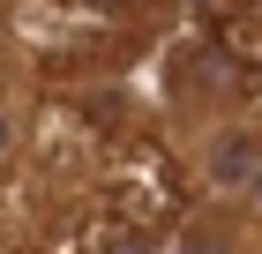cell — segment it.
<instances>
[{"instance_id":"6da1fadb","label":"cell","mask_w":262,"mask_h":254,"mask_svg":"<svg viewBox=\"0 0 262 254\" xmlns=\"http://www.w3.org/2000/svg\"><path fill=\"white\" fill-rule=\"evenodd\" d=\"M195 172H202V187L240 195L247 179L262 172V127H255V120H240V112L210 120V127H202V142H195Z\"/></svg>"},{"instance_id":"7a4b0ae2","label":"cell","mask_w":262,"mask_h":254,"mask_svg":"<svg viewBox=\"0 0 262 254\" xmlns=\"http://www.w3.org/2000/svg\"><path fill=\"white\" fill-rule=\"evenodd\" d=\"M180 254H255V247H247V232L225 217V224H195V232L180 239Z\"/></svg>"},{"instance_id":"3957f363","label":"cell","mask_w":262,"mask_h":254,"mask_svg":"<svg viewBox=\"0 0 262 254\" xmlns=\"http://www.w3.org/2000/svg\"><path fill=\"white\" fill-rule=\"evenodd\" d=\"M232 224H240V232H247V247L262 254V172L247 179L240 195H232Z\"/></svg>"},{"instance_id":"277c9868","label":"cell","mask_w":262,"mask_h":254,"mask_svg":"<svg viewBox=\"0 0 262 254\" xmlns=\"http://www.w3.org/2000/svg\"><path fill=\"white\" fill-rule=\"evenodd\" d=\"M15 142H23V120H15V105H8V90H0V165L15 157Z\"/></svg>"},{"instance_id":"5b68a950","label":"cell","mask_w":262,"mask_h":254,"mask_svg":"<svg viewBox=\"0 0 262 254\" xmlns=\"http://www.w3.org/2000/svg\"><path fill=\"white\" fill-rule=\"evenodd\" d=\"M180 8H210V0H180Z\"/></svg>"},{"instance_id":"8992f818","label":"cell","mask_w":262,"mask_h":254,"mask_svg":"<svg viewBox=\"0 0 262 254\" xmlns=\"http://www.w3.org/2000/svg\"><path fill=\"white\" fill-rule=\"evenodd\" d=\"M255 8H262V0H255Z\"/></svg>"}]
</instances>
